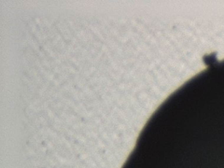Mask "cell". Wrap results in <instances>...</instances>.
Masks as SVG:
<instances>
[{"label": "cell", "mask_w": 224, "mask_h": 168, "mask_svg": "<svg viewBox=\"0 0 224 168\" xmlns=\"http://www.w3.org/2000/svg\"><path fill=\"white\" fill-rule=\"evenodd\" d=\"M124 25L74 16L38 28L19 42L17 110L78 115H124L130 110Z\"/></svg>", "instance_id": "obj_1"}]
</instances>
